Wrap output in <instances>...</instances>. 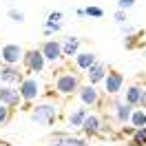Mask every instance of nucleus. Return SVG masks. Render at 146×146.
I'll use <instances>...</instances> for the list:
<instances>
[{"mask_svg": "<svg viewBox=\"0 0 146 146\" xmlns=\"http://www.w3.org/2000/svg\"><path fill=\"white\" fill-rule=\"evenodd\" d=\"M40 51L44 55V60L51 64H58L64 58L62 55V42H58V40H44V44L40 46Z\"/></svg>", "mask_w": 146, "mask_h": 146, "instance_id": "obj_6", "label": "nucleus"}, {"mask_svg": "<svg viewBox=\"0 0 146 146\" xmlns=\"http://www.w3.org/2000/svg\"><path fill=\"white\" fill-rule=\"evenodd\" d=\"M86 75H89V84H98V82H102L104 78H106V64H102V62H95L86 71Z\"/></svg>", "mask_w": 146, "mask_h": 146, "instance_id": "obj_15", "label": "nucleus"}, {"mask_svg": "<svg viewBox=\"0 0 146 146\" xmlns=\"http://www.w3.org/2000/svg\"><path fill=\"white\" fill-rule=\"evenodd\" d=\"M133 142H137V144H142V146H146V126L135 128V133H133Z\"/></svg>", "mask_w": 146, "mask_h": 146, "instance_id": "obj_21", "label": "nucleus"}, {"mask_svg": "<svg viewBox=\"0 0 146 146\" xmlns=\"http://www.w3.org/2000/svg\"><path fill=\"white\" fill-rule=\"evenodd\" d=\"M9 18L13 20V22H25V13H22V11H18V9H9Z\"/></svg>", "mask_w": 146, "mask_h": 146, "instance_id": "obj_23", "label": "nucleus"}, {"mask_svg": "<svg viewBox=\"0 0 146 146\" xmlns=\"http://www.w3.org/2000/svg\"><path fill=\"white\" fill-rule=\"evenodd\" d=\"M113 18H115V22H117L119 27H122V25H126V22H128V16H126V11H122V9H119L117 13L113 16Z\"/></svg>", "mask_w": 146, "mask_h": 146, "instance_id": "obj_24", "label": "nucleus"}, {"mask_svg": "<svg viewBox=\"0 0 146 146\" xmlns=\"http://www.w3.org/2000/svg\"><path fill=\"white\" fill-rule=\"evenodd\" d=\"M44 27H46V29H51L53 33H58V31L62 29V25H60V22H49V20H46V22H44Z\"/></svg>", "mask_w": 146, "mask_h": 146, "instance_id": "obj_27", "label": "nucleus"}, {"mask_svg": "<svg viewBox=\"0 0 146 146\" xmlns=\"http://www.w3.org/2000/svg\"><path fill=\"white\" fill-rule=\"evenodd\" d=\"M25 80V75H22V71H18V64H5L2 69H0V82L5 84H20Z\"/></svg>", "mask_w": 146, "mask_h": 146, "instance_id": "obj_9", "label": "nucleus"}, {"mask_svg": "<svg viewBox=\"0 0 146 146\" xmlns=\"http://www.w3.org/2000/svg\"><path fill=\"white\" fill-rule=\"evenodd\" d=\"M40 89H42V84H40V80H36V78H25V80L18 84L20 98H22V102H27V104H31V102L40 95Z\"/></svg>", "mask_w": 146, "mask_h": 146, "instance_id": "obj_4", "label": "nucleus"}, {"mask_svg": "<svg viewBox=\"0 0 146 146\" xmlns=\"http://www.w3.org/2000/svg\"><path fill=\"white\" fill-rule=\"evenodd\" d=\"M78 53H80V38L66 36L62 40V55L64 58H75Z\"/></svg>", "mask_w": 146, "mask_h": 146, "instance_id": "obj_12", "label": "nucleus"}, {"mask_svg": "<svg viewBox=\"0 0 146 146\" xmlns=\"http://www.w3.org/2000/svg\"><path fill=\"white\" fill-rule=\"evenodd\" d=\"M78 98L82 102V106H95L100 102V93L95 89V84H84L78 89Z\"/></svg>", "mask_w": 146, "mask_h": 146, "instance_id": "obj_10", "label": "nucleus"}, {"mask_svg": "<svg viewBox=\"0 0 146 146\" xmlns=\"http://www.w3.org/2000/svg\"><path fill=\"white\" fill-rule=\"evenodd\" d=\"M55 117H58V104H51V102H42V104L33 106V111H31V119L36 124H42V126H51Z\"/></svg>", "mask_w": 146, "mask_h": 146, "instance_id": "obj_2", "label": "nucleus"}, {"mask_svg": "<svg viewBox=\"0 0 146 146\" xmlns=\"http://www.w3.org/2000/svg\"><path fill=\"white\" fill-rule=\"evenodd\" d=\"M133 5H135V0H117V7H119V9H122V11L131 9Z\"/></svg>", "mask_w": 146, "mask_h": 146, "instance_id": "obj_25", "label": "nucleus"}, {"mask_svg": "<svg viewBox=\"0 0 146 146\" xmlns=\"http://www.w3.org/2000/svg\"><path fill=\"white\" fill-rule=\"evenodd\" d=\"M46 20H49V22H60V20H62V13H60V11H51V13L46 16Z\"/></svg>", "mask_w": 146, "mask_h": 146, "instance_id": "obj_26", "label": "nucleus"}, {"mask_svg": "<svg viewBox=\"0 0 146 146\" xmlns=\"http://www.w3.org/2000/svg\"><path fill=\"white\" fill-rule=\"evenodd\" d=\"M122 89H124V75L119 71H109L104 78V91L109 95H117Z\"/></svg>", "mask_w": 146, "mask_h": 146, "instance_id": "obj_7", "label": "nucleus"}, {"mask_svg": "<svg viewBox=\"0 0 146 146\" xmlns=\"http://www.w3.org/2000/svg\"><path fill=\"white\" fill-rule=\"evenodd\" d=\"M86 115H89V111L84 109V106L71 111V113H69V126H71V128H82V122H84Z\"/></svg>", "mask_w": 146, "mask_h": 146, "instance_id": "obj_16", "label": "nucleus"}, {"mask_svg": "<svg viewBox=\"0 0 146 146\" xmlns=\"http://www.w3.org/2000/svg\"><path fill=\"white\" fill-rule=\"evenodd\" d=\"M22 62H25L29 73H42L44 66H46V60H44V55H42L40 49H29V51H25Z\"/></svg>", "mask_w": 146, "mask_h": 146, "instance_id": "obj_5", "label": "nucleus"}, {"mask_svg": "<svg viewBox=\"0 0 146 146\" xmlns=\"http://www.w3.org/2000/svg\"><path fill=\"white\" fill-rule=\"evenodd\" d=\"M95 62H98V58H95V53H93V51H82V53L75 55V66H78L80 71H84V73L89 71Z\"/></svg>", "mask_w": 146, "mask_h": 146, "instance_id": "obj_13", "label": "nucleus"}, {"mask_svg": "<svg viewBox=\"0 0 146 146\" xmlns=\"http://www.w3.org/2000/svg\"><path fill=\"white\" fill-rule=\"evenodd\" d=\"M9 119H11V106H7V104H0V126H5Z\"/></svg>", "mask_w": 146, "mask_h": 146, "instance_id": "obj_19", "label": "nucleus"}, {"mask_svg": "<svg viewBox=\"0 0 146 146\" xmlns=\"http://www.w3.org/2000/svg\"><path fill=\"white\" fill-rule=\"evenodd\" d=\"M128 124H131L133 128H142V126H146V113H144V109H133Z\"/></svg>", "mask_w": 146, "mask_h": 146, "instance_id": "obj_18", "label": "nucleus"}, {"mask_svg": "<svg viewBox=\"0 0 146 146\" xmlns=\"http://www.w3.org/2000/svg\"><path fill=\"white\" fill-rule=\"evenodd\" d=\"M126 146H142V144H137V142H128Z\"/></svg>", "mask_w": 146, "mask_h": 146, "instance_id": "obj_30", "label": "nucleus"}, {"mask_svg": "<svg viewBox=\"0 0 146 146\" xmlns=\"http://www.w3.org/2000/svg\"><path fill=\"white\" fill-rule=\"evenodd\" d=\"M122 133H124V135H133L135 128H133V126H124V128H122Z\"/></svg>", "mask_w": 146, "mask_h": 146, "instance_id": "obj_29", "label": "nucleus"}, {"mask_svg": "<svg viewBox=\"0 0 146 146\" xmlns=\"http://www.w3.org/2000/svg\"><path fill=\"white\" fill-rule=\"evenodd\" d=\"M0 104H7V106H20L22 104V98H20V91L11 84H5L0 86Z\"/></svg>", "mask_w": 146, "mask_h": 146, "instance_id": "obj_8", "label": "nucleus"}, {"mask_svg": "<svg viewBox=\"0 0 146 146\" xmlns=\"http://www.w3.org/2000/svg\"><path fill=\"white\" fill-rule=\"evenodd\" d=\"M84 13H86L89 18H102V16H104V11H102L100 7H86Z\"/></svg>", "mask_w": 146, "mask_h": 146, "instance_id": "obj_22", "label": "nucleus"}, {"mask_svg": "<svg viewBox=\"0 0 146 146\" xmlns=\"http://www.w3.org/2000/svg\"><path fill=\"white\" fill-rule=\"evenodd\" d=\"M113 109H115V119H117L119 124H128V119H131V113L135 106H131L126 102H115L113 104Z\"/></svg>", "mask_w": 146, "mask_h": 146, "instance_id": "obj_14", "label": "nucleus"}, {"mask_svg": "<svg viewBox=\"0 0 146 146\" xmlns=\"http://www.w3.org/2000/svg\"><path fill=\"white\" fill-rule=\"evenodd\" d=\"M53 86H55V93H60V95H73L80 89V78H78V73H71L66 69H62V71L55 73Z\"/></svg>", "mask_w": 146, "mask_h": 146, "instance_id": "obj_1", "label": "nucleus"}, {"mask_svg": "<svg viewBox=\"0 0 146 146\" xmlns=\"http://www.w3.org/2000/svg\"><path fill=\"white\" fill-rule=\"evenodd\" d=\"M144 55H146V51H144Z\"/></svg>", "mask_w": 146, "mask_h": 146, "instance_id": "obj_31", "label": "nucleus"}, {"mask_svg": "<svg viewBox=\"0 0 146 146\" xmlns=\"http://www.w3.org/2000/svg\"><path fill=\"white\" fill-rule=\"evenodd\" d=\"M142 36H144V33H128V36H124V46H126V49H133Z\"/></svg>", "mask_w": 146, "mask_h": 146, "instance_id": "obj_20", "label": "nucleus"}, {"mask_svg": "<svg viewBox=\"0 0 146 146\" xmlns=\"http://www.w3.org/2000/svg\"><path fill=\"white\" fill-rule=\"evenodd\" d=\"M139 109H146V86H144V91H142V98H139V104H137Z\"/></svg>", "mask_w": 146, "mask_h": 146, "instance_id": "obj_28", "label": "nucleus"}, {"mask_svg": "<svg viewBox=\"0 0 146 146\" xmlns=\"http://www.w3.org/2000/svg\"><path fill=\"white\" fill-rule=\"evenodd\" d=\"M142 91H144V86H139V84H131L126 89V104H131V106H137L139 104V98H142Z\"/></svg>", "mask_w": 146, "mask_h": 146, "instance_id": "obj_17", "label": "nucleus"}, {"mask_svg": "<svg viewBox=\"0 0 146 146\" xmlns=\"http://www.w3.org/2000/svg\"><path fill=\"white\" fill-rule=\"evenodd\" d=\"M82 131L86 133V135H95V133L104 131V122H102L100 115H95V113H89V115L84 117V122H82Z\"/></svg>", "mask_w": 146, "mask_h": 146, "instance_id": "obj_11", "label": "nucleus"}, {"mask_svg": "<svg viewBox=\"0 0 146 146\" xmlns=\"http://www.w3.org/2000/svg\"><path fill=\"white\" fill-rule=\"evenodd\" d=\"M25 58V49L16 42H7L0 46V62L2 64H18Z\"/></svg>", "mask_w": 146, "mask_h": 146, "instance_id": "obj_3", "label": "nucleus"}]
</instances>
